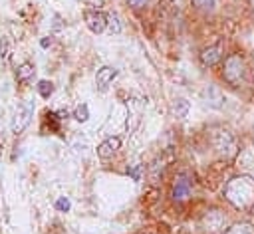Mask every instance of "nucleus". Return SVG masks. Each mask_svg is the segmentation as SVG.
Instances as JSON below:
<instances>
[{
  "mask_svg": "<svg viewBox=\"0 0 254 234\" xmlns=\"http://www.w3.org/2000/svg\"><path fill=\"white\" fill-rule=\"evenodd\" d=\"M226 198L236 208H248L254 202V180L250 176H236L226 184Z\"/></svg>",
  "mask_w": 254,
  "mask_h": 234,
  "instance_id": "nucleus-1",
  "label": "nucleus"
},
{
  "mask_svg": "<svg viewBox=\"0 0 254 234\" xmlns=\"http://www.w3.org/2000/svg\"><path fill=\"white\" fill-rule=\"evenodd\" d=\"M32 115H34V103H32V101H26V103L18 105V109H16V113H14V119H12V133H14V135L22 133V131L30 125Z\"/></svg>",
  "mask_w": 254,
  "mask_h": 234,
  "instance_id": "nucleus-2",
  "label": "nucleus"
},
{
  "mask_svg": "<svg viewBox=\"0 0 254 234\" xmlns=\"http://www.w3.org/2000/svg\"><path fill=\"white\" fill-rule=\"evenodd\" d=\"M212 141H214V147L218 149V153L224 155L226 159L236 153V141H234V137H232L230 131H226V129L216 131V133L212 135Z\"/></svg>",
  "mask_w": 254,
  "mask_h": 234,
  "instance_id": "nucleus-3",
  "label": "nucleus"
},
{
  "mask_svg": "<svg viewBox=\"0 0 254 234\" xmlns=\"http://www.w3.org/2000/svg\"><path fill=\"white\" fill-rule=\"evenodd\" d=\"M246 75V67H244V61L238 58V56H230L224 63V77L230 81V83H240Z\"/></svg>",
  "mask_w": 254,
  "mask_h": 234,
  "instance_id": "nucleus-4",
  "label": "nucleus"
},
{
  "mask_svg": "<svg viewBox=\"0 0 254 234\" xmlns=\"http://www.w3.org/2000/svg\"><path fill=\"white\" fill-rule=\"evenodd\" d=\"M107 22H109V18L103 12H97V10H87L85 12V24L93 34H101L107 28Z\"/></svg>",
  "mask_w": 254,
  "mask_h": 234,
  "instance_id": "nucleus-5",
  "label": "nucleus"
},
{
  "mask_svg": "<svg viewBox=\"0 0 254 234\" xmlns=\"http://www.w3.org/2000/svg\"><path fill=\"white\" fill-rule=\"evenodd\" d=\"M202 97H204V103L212 109H220L226 101V97L222 95V91L216 85H206V89L202 91Z\"/></svg>",
  "mask_w": 254,
  "mask_h": 234,
  "instance_id": "nucleus-6",
  "label": "nucleus"
},
{
  "mask_svg": "<svg viewBox=\"0 0 254 234\" xmlns=\"http://www.w3.org/2000/svg\"><path fill=\"white\" fill-rule=\"evenodd\" d=\"M115 77H117V69H115V67H109V65H103V67L97 69V73H95V85H97L101 91H105V89L109 87V83H111Z\"/></svg>",
  "mask_w": 254,
  "mask_h": 234,
  "instance_id": "nucleus-7",
  "label": "nucleus"
},
{
  "mask_svg": "<svg viewBox=\"0 0 254 234\" xmlns=\"http://www.w3.org/2000/svg\"><path fill=\"white\" fill-rule=\"evenodd\" d=\"M119 147H121V139H119V137H109V139H105V141L97 147V155H99L101 159H107V157H111Z\"/></svg>",
  "mask_w": 254,
  "mask_h": 234,
  "instance_id": "nucleus-8",
  "label": "nucleus"
},
{
  "mask_svg": "<svg viewBox=\"0 0 254 234\" xmlns=\"http://www.w3.org/2000/svg\"><path fill=\"white\" fill-rule=\"evenodd\" d=\"M224 224H226V216L222 212H218V210H212V212H208L204 216V226L210 228V230H218Z\"/></svg>",
  "mask_w": 254,
  "mask_h": 234,
  "instance_id": "nucleus-9",
  "label": "nucleus"
},
{
  "mask_svg": "<svg viewBox=\"0 0 254 234\" xmlns=\"http://www.w3.org/2000/svg\"><path fill=\"white\" fill-rule=\"evenodd\" d=\"M220 52H222V46H220V44H216V46H212V48H206V50L202 52V56H200L202 63H204V65H214V63L220 59Z\"/></svg>",
  "mask_w": 254,
  "mask_h": 234,
  "instance_id": "nucleus-10",
  "label": "nucleus"
},
{
  "mask_svg": "<svg viewBox=\"0 0 254 234\" xmlns=\"http://www.w3.org/2000/svg\"><path fill=\"white\" fill-rule=\"evenodd\" d=\"M190 192V182L185 178V176H179L177 182H175V188H173V196L177 200H185Z\"/></svg>",
  "mask_w": 254,
  "mask_h": 234,
  "instance_id": "nucleus-11",
  "label": "nucleus"
},
{
  "mask_svg": "<svg viewBox=\"0 0 254 234\" xmlns=\"http://www.w3.org/2000/svg\"><path fill=\"white\" fill-rule=\"evenodd\" d=\"M189 109H190V103H189L187 99H183V97L175 99V103H173V113H175L177 117H187Z\"/></svg>",
  "mask_w": 254,
  "mask_h": 234,
  "instance_id": "nucleus-12",
  "label": "nucleus"
},
{
  "mask_svg": "<svg viewBox=\"0 0 254 234\" xmlns=\"http://www.w3.org/2000/svg\"><path fill=\"white\" fill-rule=\"evenodd\" d=\"M34 75V65L32 63H22L20 67H18V71H16V77H18V81H28L30 77Z\"/></svg>",
  "mask_w": 254,
  "mask_h": 234,
  "instance_id": "nucleus-13",
  "label": "nucleus"
},
{
  "mask_svg": "<svg viewBox=\"0 0 254 234\" xmlns=\"http://www.w3.org/2000/svg\"><path fill=\"white\" fill-rule=\"evenodd\" d=\"M38 93H40L42 97H50V95L54 93V83L48 81V79H42V81L38 83Z\"/></svg>",
  "mask_w": 254,
  "mask_h": 234,
  "instance_id": "nucleus-14",
  "label": "nucleus"
},
{
  "mask_svg": "<svg viewBox=\"0 0 254 234\" xmlns=\"http://www.w3.org/2000/svg\"><path fill=\"white\" fill-rule=\"evenodd\" d=\"M226 234H254V228H252L250 224H236V226H232Z\"/></svg>",
  "mask_w": 254,
  "mask_h": 234,
  "instance_id": "nucleus-15",
  "label": "nucleus"
},
{
  "mask_svg": "<svg viewBox=\"0 0 254 234\" xmlns=\"http://www.w3.org/2000/svg\"><path fill=\"white\" fill-rule=\"evenodd\" d=\"M73 117H75L79 123L87 121V119H89V109H87V105H85V103H83V105H79V107L73 111Z\"/></svg>",
  "mask_w": 254,
  "mask_h": 234,
  "instance_id": "nucleus-16",
  "label": "nucleus"
},
{
  "mask_svg": "<svg viewBox=\"0 0 254 234\" xmlns=\"http://www.w3.org/2000/svg\"><path fill=\"white\" fill-rule=\"evenodd\" d=\"M192 2H194V6L198 10H204V12H210L216 6V0H192Z\"/></svg>",
  "mask_w": 254,
  "mask_h": 234,
  "instance_id": "nucleus-17",
  "label": "nucleus"
},
{
  "mask_svg": "<svg viewBox=\"0 0 254 234\" xmlns=\"http://www.w3.org/2000/svg\"><path fill=\"white\" fill-rule=\"evenodd\" d=\"M107 28H109V32H111V34H119V32H121V24H119V18H117V16H109Z\"/></svg>",
  "mask_w": 254,
  "mask_h": 234,
  "instance_id": "nucleus-18",
  "label": "nucleus"
},
{
  "mask_svg": "<svg viewBox=\"0 0 254 234\" xmlns=\"http://www.w3.org/2000/svg\"><path fill=\"white\" fill-rule=\"evenodd\" d=\"M56 208H58L60 212H67V210L71 208V204H69V200H67L65 196H60V198L56 200Z\"/></svg>",
  "mask_w": 254,
  "mask_h": 234,
  "instance_id": "nucleus-19",
  "label": "nucleus"
},
{
  "mask_svg": "<svg viewBox=\"0 0 254 234\" xmlns=\"http://www.w3.org/2000/svg\"><path fill=\"white\" fill-rule=\"evenodd\" d=\"M127 173H129V176H131L133 180H141V173H143V167H141V165H135V167H131Z\"/></svg>",
  "mask_w": 254,
  "mask_h": 234,
  "instance_id": "nucleus-20",
  "label": "nucleus"
},
{
  "mask_svg": "<svg viewBox=\"0 0 254 234\" xmlns=\"http://www.w3.org/2000/svg\"><path fill=\"white\" fill-rule=\"evenodd\" d=\"M149 0H129V4L131 6H135V8H141V6H145Z\"/></svg>",
  "mask_w": 254,
  "mask_h": 234,
  "instance_id": "nucleus-21",
  "label": "nucleus"
},
{
  "mask_svg": "<svg viewBox=\"0 0 254 234\" xmlns=\"http://www.w3.org/2000/svg\"><path fill=\"white\" fill-rule=\"evenodd\" d=\"M4 56H6V42L0 40V58H4Z\"/></svg>",
  "mask_w": 254,
  "mask_h": 234,
  "instance_id": "nucleus-22",
  "label": "nucleus"
},
{
  "mask_svg": "<svg viewBox=\"0 0 254 234\" xmlns=\"http://www.w3.org/2000/svg\"><path fill=\"white\" fill-rule=\"evenodd\" d=\"M48 46H50V40H48V38H44V40H42V48H48Z\"/></svg>",
  "mask_w": 254,
  "mask_h": 234,
  "instance_id": "nucleus-23",
  "label": "nucleus"
},
{
  "mask_svg": "<svg viewBox=\"0 0 254 234\" xmlns=\"http://www.w3.org/2000/svg\"><path fill=\"white\" fill-rule=\"evenodd\" d=\"M250 4H252V8H254V0H250Z\"/></svg>",
  "mask_w": 254,
  "mask_h": 234,
  "instance_id": "nucleus-24",
  "label": "nucleus"
}]
</instances>
